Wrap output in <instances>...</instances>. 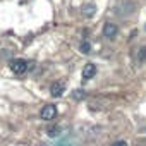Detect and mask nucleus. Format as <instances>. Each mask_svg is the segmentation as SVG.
<instances>
[{
	"label": "nucleus",
	"instance_id": "obj_3",
	"mask_svg": "<svg viewBox=\"0 0 146 146\" xmlns=\"http://www.w3.org/2000/svg\"><path fill=\"white\" fill-rule=\"evenodd\" d=\"M65 91V83L64 81H55L52 86H50V95L53 98H60Z\"/></svg>",
	"mask_w": 146,
	"mask_h": 146
},
{
	"label": "nucleus",
	"instance_id": "obj_6",
	"mask_svg": "<svg viewBox=\"0 0 146 146\" xmlns=\"http://www.w3.org/2000/svg\"><path fill=\"white\" fill-rule=\"evenodd\" d=\"M95 12H96V7H95L93 4H88V5L83 7V16H88V17H90V16H93Z\"/></svg>",
	"mask_w": 146,
	"mask_h": 146
},
{
	"label": "nucleus",
	"instance_id": "obj_7",
	"mask_svg": "<svg viewBox=\"0 0 146 146\" xmlns=\"http://www.w3.org/2000/svg\"><path fill=\"white\" fill-rule=\"evenodd\" d=\"M79 48H81V52H83L84 55L91 53V43H90L88 40H83V41H81V45H79Z\"/></svg>",
	"mask_w": 146,
	"mask_h": 146
},
{
	"label": "nucleus",
	"instance_id": "obj_1",
	"mask_svg": "<svg viewBox=\"0 0 146 146\" xmlns=\"http://www.w3.org/2000/svg\"><path fill=\"white\" fill-rule=\"evenodd\" d=\"M11 69L14 74H24V72L28 70V62L23 60V58H16L11 62Z\"/></svg>",
	"mask_w": 146,
	"mask_h": 146
},
{
	"label": "nucleus",
	"instance_id": "obj_4",
	"mask_svg": "<svg viewBox=\"0 0 146 146\" xmlns=\"http://www.w3.org/2000/svg\"><path fill=\"white\" fill-rule=\"evenodd\" d=\"M95 74H96V65H95V64H91V62L84 64V67H83V72H81L83 79H84V81H90L91 78H95Z\"/></svg>",
	"mask_w": 146,
	"mask_h": 146
},
{
	"label": "nucleus",
	"instance_id": "obj_12",
	"mask_svg": "<svg viewBox=\"0 0 146 146\" xmlns=\"http://www.w3.org/2000/svg\"><path fill=\"white\" fill-rule=\"evenodd\" d=\"M41 146H46V144H41Z\"/></svg>",
	"mask_w": 146,
	"mask_h": 146
},
{
	"label": "nucleus",
	"instance_id": "obj_10",
	"mask_svg": "<svg viewBox=\"0 0 146 146\" xmlns=\"http://www.w3.org/2000/svg\"><path fill=\"white\" fill-rule=\"evenodd\" d=\"M137 60H139L141 64H146V46H141V48L137 50Z\"/></svg>",
	"mask_w": 146,
	"mask_h": 146
},
{
	"label": "nucleus",
	"instance_id": "obj_5",
	"mask_svg": "<svg viewBox=\"0 0 146 146\" xmlns=\"http://www.w3.org/2000/svg\"><path fill=\"white\" fill-rule=\"evenodd\" d=\"M117 33H119V28L115 23H105V26H103V36L105 38H115Z\"/></svg>",
	"mask_w": 146,
	"mask_h": 146
},
{
	"label": "nucleus",
	"instance_id": "obj_9",
	"mask_svg": "<svg viewBox=\"0 0 146 146\" xmlns=\"http://www.w3.org/2000/svg\"><path fill=\"white\" fill-rule=\"evenodd\" d=\"M72 98L79 102V100L86 98V91H84V90H74V91H72Z\"/></svg>",
	"mask_w": 146,
	"mask_h": 146
},
{
	"label": "nucleus",
	"instance_id": "obj_11",
	"mask_svg": "<svg viewBox=\"0 0 146 146\" xmlns=\"http://www.w3.org/2000/svg\"><path fill=\"white\" fill-rule=\"evenodd\" d=\"M112 146H127V143H125V141H115Z\"/></svg>",
	"mask_w": 146,
	"mask_h": 146
},
{
	"label": "nucleus",
	"instance_id": "obj_8",
	"mask_svg": "<svg viewBox=\"0 0 146 146\" xmlns=\"http://www.w3.org/2000/svg\"><path fill=\"white\" fill-rule=\"evenodd\" d=\"M46 134H48L50 137H57V136H60V127H58V125H50V127L46 129Z\"/></svg>",
	"mask_w": 146,
	"mask_h": 146
},
{
	"label": "nucleus",
	"instance_id": "obj_2",
	"mask_svg": "<svg viewBox=\"0 0 146 146\" xmlns=\"http://www.w3.org/2000/svg\"><path fill=\"white\" fill-rule=\"evenodd\" d=\"M40 117L41 120H52L57 117V107L55 105H45L40 112Z\"/></svg>",
	"mask_w": 146,
	"mask_h": 146
}]
</instances>
